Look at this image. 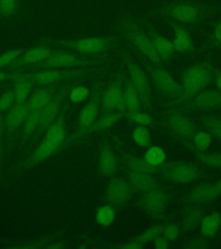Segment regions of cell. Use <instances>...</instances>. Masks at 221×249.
Listing matches in <instances>:
<instances>
[{
	"mask_svg": "<svg viewBox=\"0 0 221 249\" xmlns=\"http://www.w3.org/2000/svg\"><path fill=\"white\" fill-rule=\"evenodd\" d=\"M66 142L65 109L62 110L54 123L48 128L44 140L41 142L32 154L23 163V169L34 167L36 164L51 158L58 151H62Z\"/></svg>",
	"mask_w": 221,
	"mask_h": 249,
	"instance_id": "obj_1",
	"label": "cell"
},
{
	"mask_svg": "<svg viewBox=\"0 0 221 249\" xmlns=\"http://www.w3.org/2000/svg\"><path fill=\"white\" fill-rule=\"evenodd\" d=\"M214 69L207 63H198L187 69L183 74L184 101L194 98L209 85L213 80Z\"/></svg>",
	"mask_w": 221,
	"mask_h": 249,
	"instance_id": "obj_2",
	"label": "cell"
},
{
	"mask_svg": "<svg viewBox=\"0 0 221 249\" xmlns=\"http://www.w3.org/2000/svg\"><path fill=\"white\" fill-rule=\"evenodd\" d=\"M161 13L169 18L186 24H195L206 17V8L191 1H175L164 5Z\"/></svg>",
	"mask_w": 221,
	"mask_h": 249,
	"instance_id": "obj_3",
	"label": "cell"
},
{
	"mask_svg": "<svg viewBox=\"0 0 221 249\" xmlns=\"http://www.w3.org/2000/svg\"><path fill=\"white\" fill-rule=\"evenodd\" d=\"M120 29L123 35L129 41H131L146 58L155 65L161 64L162 59L160 58L157 52L155 51L152 40L145 35L144 31L139 26L132 21L127 20L121 24Z\"/></svg>",
	"mask_w": 221,
	"mask_h": 249,
	"instance_id": "obj_4",
	"label": "cell"
},
{
	"mask_svg": "<svg viewBox=\"0 0 221 249\" xmlns=\"http://www.w3.org/2000/svg\"><path fill=\"white\" fill-rule=\"evenodd\" d=\"M60 46L68 48L72 51L83 54H96L108 51L118 43V39L114 36L105 37H87L72 41H54Z\"/></svg>",
	"mask_w": 221,
	"mask_h": 249,
	"instance_id": "obj_5",
	"label": "cell"
},
{
	"mask_svg": "<svg viewBox=\"0 0 221 249\" xmlns=\"http://www.w3.org/2000/svg\"><path fill=\"white\" fill-rule=\"evenodd\" d=\"M89 70H62V69H48L39 70L30 74H21L23 77L38 85H51L63 81L74 80L83 77L89 73Z\"/></svg>",
	"mask_w": 221,
	"mask_h": 249,
	"instance_id": "obj_6",
	"label": "cell"
},
{
	"mask_svg": "<svg viewBox=\"0 0 221 249\" xmlns=\"http://www.w3.org/2000/svg\"><path fill=\"white\" fill-rule=\"evenodd\" d=\"M102 62L101 59L86 58L77 54L67 52H55L50 58L39 62L33 67L34 69H71L77 67H89L99 64Z\"/></svg>",
	"mask_w": 221,
	"mask_h": 249,
	"instance_id": "obj_7",
	"label": "cell"
},
{
	"mask_svg": "<svg viewBox=\"0 0 221 249\" xmlns=\"http://www.w3.org/2000/svg\"><path fill=\"white\" fill-rule=\"evenodd\" d=\"M163 178L175 183H190L202 177V171L194 164L184 162H170L160 170Z\"/></svg>",
	"mask_w": 221,
	"mask_h": 249,
	"instance_id": "obj_8",
	"label": "cell"
},
{
	"mask_svg": "<svg viewBox=\"0 0 221 249\" xmlns=\"http://www.w3.org/2000/svg\"><path fill=\"white\" fill-rule=\"evenodd\" d=\"M124 58L128 68L131 81L138 92L142 106L144 108L150 110L152 106V94L147 74L136 62L132 61L127 53H124Z\"/></svg>",
	"mask_w": 221,
	"mask_h": 249,
	"instance_id": "obj_9",
	"label": "cell"
},
{
	"mask_svg": "<svg viewBox=\"0 0 221 249\" xmlns=\"http://www.w3.org/2000/svg\"><path fill=\"white\" fill-rule=\"evenodd\" d=\"M148 70L152 75L154 84L161 93L169 97L184 101L182 86L175 81V78L168 71L161 68L154 67H148Z\"/></svg>",
	"mask_w": 221,
	"mask_h": 249,
	"instance_id": "obj_10",
	"label": "cell"
},
{
	"mask_svg": "<svg viewBox=\"0 0 221 249\" xmlns=\"http://www.w3.org/2000/svg\"><path fill=\"white\" fill-rule=\"evenodd\" d=\"M70 87L71 85L69 84L62 86L59 91L55 93L53 100L44 108L42 109L38 127L35 131V138L43 132H46L48 128L57 119L59 112L62 107V102L66 97L67 94L69 92V90H71Z\"/></svg>",
	"mask_w": 221,
	"mask_h": 249,
	"instance_id": "obj_11",
	"label": "cell"
},
{
	"mask_svg": "<svg viewBox=\"0 0 221 249\" xmlns=\"http://www.w3.org/2000/svg\"><path fill=\"white\" fill-rule=\"evenodd\" d=\"M124 74H119L113 83L104 91L101 96V104L105 111L113 110L125 113L126 107L124 101Z\"/></svg>",
	"mask_w": 221,
	"mask_h": 249,
	"instance_id": "obj_12",
	"label": "cell"
},
{
	"mask_svg": "<svg viewBox=\"0 0 221 249\" xmlns=\"http://www.w3.org/2000/svg\"><path fill=\"white\" fill-rule=\"evenodd\" d=\"M131 183L121 178H113L109 181L105 190V198L112 206H124L132 198Z\"/></svg>",
	"mask_w": 221,
	"mask_h": 249,
	"instance_id": "obj_13",
	"label": "cell"
},
{
	"mask_svg": "<svg viewBox=\"0 0 221 249\" xmlns=\"http://www.w3.org/2000/svg\"><path fill=\"white\" fill-rule=\"evenodd\" d=\"M168 201L167 193L157 186L152 191L144 192L139 202L140 206L146 213L158 216L166 209Z\"/></svg>",
	"mask_w": 221,
	"mask_h": 249,
	"instance_id": "obj_14",
	"label": "cell"
},
{
	"mask_svg": "<svg viewBox=\"0 0 221 249\" xmlns=\"http://www.w3.org/2000/svg\"><path fill=\"white\" fill-rule=\"evenodd\" d=\"M221 196V178L215 183H202L194 187L186 196V202L202 204L214 202Z\"/></svg>",
	"mask_w": 221,
	"mask_h": 249,
	"instance_id": "obj_15",
	"label": "cell"
},
{
	"mask_svg": "<svg viewBox=\"0 0 221 249\" xmlns=\"http://www.w3.org/2000/svg\"><path fill=\"white\" fill-rule=\"evenodd\" d=\"M124 117H125V113H122V112L106 114L105 116L102 117L101 120L95 121L93 124H91L88 127L83 129V130H78L77 132L68 138V140L65 142L62 150L65 149L68 144L74 142L75 140H79L82 137L89 135L91 133L97 132V131H102V130H105V129L112 127L114 124H117L119 121H121L122 119H124Z\"/></svg>",
	"mask_w": 221,
	"mask_h": 249,
	"instance_id": "obj_16",
	"label": "cell"
},
{
	"mask_svg": "<svg viewBox=\"0 0 221 249\" xmlns=\"http://www.w3.org/2000/svg\"><path fill=\"white\" fill-rule=\"evenodd\" d=\"M101 101V88L95 87L89 102L82 109L79 116V130H83L93 124L99 115Z\"/></svg>",
	"mask_w": 221,
	"mask_h": 249,
	"instance_id": "obj_17",
	"label": "cell"
},
{
	"mask_svg": "<svg viewBox=\"0 0 221 249\" xmlns=\"http://www.w3.org/2000/svg\"><path fill=\"white\" fill-rule=\"evenodd\" d=\"M54 53L55 51H53L46 47H35L26 52H23L18 58L16 59L15 61L12 62L11 68L13 70H17L21 67L36 64L50 58Z\"/></svg>",
	"mask_w": 221,
	"mask_h": 249,
	"instance_id": "obj_18",
	"label": "cell"
},
{
	"mask_svg": "<svg viewBox=\"0 0 221 249\" xmlns=\"http://www.w3.org/2000/svg\"><path fill=\"white\" fill-rule=\"evenodd\" d=\"M167 125L171 132L179 137L188 138L195 132V126L190 119L178 112L168 117Z\"/></svg>",
	"mask_w": 221,
	"mask_h": 249,
	"instance_id": "obj_19",
	"label": "cell"
},
{
	"mask_svg": "<svg viewBox=\"0 0 221 249\" xmlns=\"http://www.w3.org/2000/svg\"><path fill=\"white\" fill-rule=\"evenodd\" d=\"M31 112V109L26 102L17 103L14 107H12L5 120L8 132L12 133L18 128L21 124L24 123Z\"/></svg>",
	"mask_w": 221,
	"mask_h": 249,
	"instance_id": "obj_20",
	"label": "cell"
},
{
	"mask_svg": "<svg viewBox=\"0 0 221 249\" xmlns=\"http://www.w3.org/2000/svg\"><path fill=\"white\" fill-rule=\"evenodd\" d=\"M175 31V38L173 40V46L175 51L179 53H187L194 49V42L190 31L179 24L172 25Z\"/></svg>",
	"mask_w": 221,
	"mask_h": 249,
	"instance_id": "obj_21",
	"label": "cell"
},
{
	"mask_svg": "<svg viewBox=\"0 0 221 249\" xmlns=\"http://www.w3.org/2000/svg\"><path fill=\"white\" fill-rule=\"evenodd\" d=\"M118 166V160L109 144H103L99 158V170L103 176L113 175Z\"/></svg>",
	"mask_w": 221,
	"mask_h": 249,
	"instance_id": "obj_22",
	"label": "cell"
},
{
	"mask_svg": "<svg viewBox=\"0 0 221 249\" xmlns=\"http://www.w3.org/2000/svg\"><path fill=\"white\" fill-rule=\"evenodd\" d=\"M192 106L196 108L221 107V92L216 90H203L194 97Z\"/></svg>",
	"mask_w": 221,
	"mask_h": 249,
	"instance_id": "obj_23",
	"label": "cell"
},
{
	"mask_svg": "<svg viewBox=\"0 0 221 249\" xmlns=\"http://www.w3.org/2000/svg\"><path fill=\"white\" fill-rule=\"evenodd\" d=\"M129 183H131L132 188L136 191L142 192H147L152 191L157 187V183L152 174L137 172V171H129Z\"/></svg>",
	"mask_w": 221,
	"mask_h": 249,
	"instance_id": "obj_24",
	"label": "cell"
},
{
	"mask_svg": "<svg viewBox=\"0 0 221 249\" xmlns=\"http://www.w3.org/2000/svg\"><path fill=\"white\" fill-rule=\"evenodd\" d=\"M150 35H151V40L154 45L155 51L157 52L162 61L170 60L175 52L173 43L170 40L159 35L154 30L150 31Z\"/></svg>",
	"mask_w": 221,
	"mask_h": 249,
	"instance_id": "obj_25",
	"label": "cell"
},
{
	"mask_svg": "<svg viewBox=\"0 0 221 249\" xmlns=\"http://www.w3.org/2000/svg\"><path fill=\"white\" fill-rule=\"evenodd\" d=\"M55 89V87L45 88L33 93V95L26 102L31 111H37L44 108L54 97L56 93Z\"/></svg>",
	"mask_w": 221,
	"mask_h": 249,
	"instance_id": "obj_26",
	"label": "cell"
},
{
	"mask_svg": "<svg viewBox=\"0 0 221 249\" xmlns=\"http://www.w3.org/2000/svg\"><path fill=\"white\" fill-rule=\"evenodd\" d=\"M12 80L15 82L13 93L15 95L16 103H25L30 97L33 82H31L21 74H14Z\"/></svg>",
	"mask_w": 221,
	"mask_h": 249,
	"instance_id": "obj_27",
	"label": "cell"
},
{
	"mask_svg": "<svg viewBox=\"0 0 221 249\" xmlns=\"http://www.w3.org/2000/svg\"><path fill=\"white\" fill-rule=\"evenodd\" d=\"M124 101L126 111L128 112H136L140 111L142 107V102L140 99L138 92L133 85L131 79L124 82Z\"/></svg>",
	"mask_w": 221,
	"mask_h": 249,
	"instance_id": "obj_28",
	"label": "cell"
},
{
	"mask_svg": "<svg viewBox=\"0 0 221 249\" xmlns=\"http://www.w3.org/2000/svg\"><path fill=\"white\" fill-rule=\"evenodd\" d=\"M201 232L206 239L214 237L220 230L221 226V214L219 212H214L212 214L202 218L201 222Z\"/></svg>",
	"mask_w": 221,
	"mask_h": 249,
	"instance_id": "obj_29",
	"label": "cell"
},
{
	"mask_svg": "<svg viewBox=\"0 0 221 249\" xmlns=\"http://www.w3.org/2000/svg\"><path fill=\"white\" fill-rule=\"evenodd\" d=\"M203 210L199 207H191L183 214L182 227L184 232H191L202 222Z\"/></svg>",
	"mask_w": 221,
	"mask_h": 249,
	"instance_id": "obj_30",
	"label": "cell"
},
{
	"mask_svg": "<svg viewBox=\"0 0 221 249\" xmlns=\"http://www.w3.org/2000/svg\"><path fill=\"white\" fill-rule=\"evenodd\" d=\"M41 111L42 110L31 111V113L27 117V119L24 121L23 132L21 134V145L22 146L27 142V140L32 136V134L37 130L39 121H40V116H41Z\"/></svg>",
	"mask_w": 221,
	"mask_h": 249,
	"instance_id": "obj_31",
	"label": "cell"
},
{
	"mask_svg": "<svg viewBox=\"0 0 221 249\" xmlns=\"http://www.w3.org/2000/svg\"><path fill=\"white\" fill-rule=\"evenodd\" d=\"M123 162L130 171L144 172L152 175L156 171V167L152 166L144 159L135 156H125L123 159Z\"/></svg>",
	"mask_w": 221,
	"mask_h": 249,
	"instance_id": "obj_32",
	"label": "cell"
},
{
	"mask_svg": "<svg viewBox=\"0 0 221 249\" xmlns=\"http://www.w3.org/2000/svg\"><path fill=\"white\" fill-rule=\"evenodd\" d=\"M203 126L221 142V118L215 115H206L201 119Z\"/></svg>",
	"mask_w": 221,
	"mask_h": 249,
	"instance_id": "obj_33",
	"label": "cell"
},
{
	"mask_svg": "<svg viewBox=\"0 0 221 249\" xmlns=\"http://www.w3.org/2000/svg\"><path fill=\"white\" fill-rule=\"evenodd\" d=\"M144 159L152 166L157 168L166 161V153L159 146H152L148 149Z\"/></svg>",
	"mask_w": 221,
	"mask_h": 249,
	"instance_id": "obj_34",
	"label": "cell"
},
{
	"mask_svg": "<svg viewBox=\"0 0 221 249\" xmlns=\"http://www.w3.org/2000/svg\"><path fill=\"white\" fill-rule=\"evenodd\" d=\"M116 217V212L111 205H103L98 209L96 212V221L100 225L108 227Z\"/></svg>",
	"mask_w": 221,
	"mask_h": 249,
	"instance_id": "obj_35",
	"label": "cell"
},
{
	"mask_svg": "<svg viewBox=\"0 0 221 249\" xmlns=\"http://www.w3.org/2000/svg\"><path fill=\"white\" fill-rule=\"evenodd\" d=\"M132 138L137 145L141 147H146L152 142V136L145 125L137 126L132 133Z\"/></svg>",
	"mask_w": 221,
	"mask_h": 249,
	"instance_id": "obj_36",
	"label": "cell"
},
{
	"mask_svg": "<svg viewBox=\"0 0 221 249\" xmlns=\"http://www.w3.org/2000/svg\"><path fill=\"white\" fill-rule=\"evenodd\" d=\"M163 225L152 226L150 229H148L141 234L134 238V240L144 246L150 241H154L157 236H159L160 234L163 233Z\"/></svg>",
	"mask_w": 221,
	"mask_h": 249,
	"instance_id": "obj_37",
	"label": "cell"
},
{
	"mask_svg": "<svg viewBox=\"0 0 221 249\" xmlns=\"http://www.w3.org/2000/svg\"><path fill=\"white\" fill-rule=\"evenodd\" d=\"M90 89L85 86H78L73 88L69 93L70 101L76 104L82 103L90 97Z\"/></svg>",
	"mask_w": 221,
	"mask_h": 249,
	"instance_id": "obj_38",
	"label": "cell"
},
{
	"mask_svg": "<svg viewBox=\"0 0 221 249\" xmlns=\"http://www.w3.org/2000/svg\"><path fill=\"white\" fill-rule=\"evenodd\" d=\"M198 160L209 167L221 170V153H198Z\"/></svg>",
	"mask_w": 221,
	"mask_h": 249,
	"instance_id": "obj_39",
	"label": "cell"
},
{
	"mask_svg": "<svg viewBox=\"0 0 221 249\" xmlns=\"http://www.w3.org/2000/svg\"><path fill=\"white\" fill-rule=\"evenodd\" d=\"M125 117H127L130 121L136 123V124H141V125H150L154 123V119L153 117L149 115L148 113H142L140 111L136 112H128L125 113Z\"/></svg>",
	"mask_w": 221,
	"mask_h": 249,
	"instance_id": "obj_40",
	"label": "cell"
},
{
	"mask_svg": "<svg viewBox=\"0 0 221 249\" xmlns=\"http://www.w3.org/2000/svg\"><path fill=\"white\" fill-rule=\"evenodd\" d=\"M195 147L200 152H205L212 143V134L208 132H200L194 136Z\"/></svg>",
	"mask_w": 221,
	"mask_h": 249,
	"instance_id": "obj_41",
	"label": "cell"
},
{
	"mask_svg": "<svg viewBox=\"0 0 221 249\" xmlns=\"http://www.w3.org/2000/svg\"><path fill=\"white\" fill-rule=\"evenodd\" d=\"M17 9V0H0V16L8 18L14 15Z\"/></svg>",
	"mask_w": 221,
	"mask_h": 249,
	"instance_id": "obj_42",
	"label": "cell"
},
{
	"mask_svg": "<svg viewBox=\"0 0 221 249\" xmlns=\"http://www.w3.org/2000/svg\"><path fill=\"white\" fill-rule=\"evenodd\" d=\"M24 51L21 49H16L12 51H7L3 54L0 55V69L4 67L11 65L16 59L18 58Z\"/></svg>",
	"mask_w": 221,
	"mask_h": 249,
	"instance_id": "obj_43",
	"label": "cell"
},
{
	"mask_svg": "<svg viewBox=\"0 0 221 249\" xmlns=\"http://www.w3.org/2000/svg\"><path fill=\"white\" fill-rule=\"evenodd\" d=\"M53 237H45L41 239L39 241H32V242H26L25 244H20V245L12 246L10 248L12 249H42L45 248L47 245L52 242Z\"/></svg>",
	"mask_w": 221,
	"mask_h": 249,
	"instance_id": "obj_44",
	"label": "cell"
},
{
	"mask_svg": "<svg viewBox=\"0 0 221 249\" xmlns=\"http://www.w3.org/2000/svg\"><path fill=\"white\" fill-rule=\"evenodd\" d=\"M14 102L16 101L13 91H6L0 96V112H4L12 108Z\"/></svg>",
	"mask_w": 221,
	"mask_h": 249,
	"instance_id": "obj_45",
	"label": "cell"
},
{
	"mask_svg": "<svg viewBox=\"0 0 221 249\" xmlns=\"http://www.w3.org/2000/svg\"><path fill=\"white\" fill-rule=\"evenodd\" d=\"M163 236L166 238L168 241H175L180 235V230L178 226L171 223L163 228Z\"/></svg>",
	"mask_w": 221,
	"mask_h": 249,
	"instance_id": "obj_46",
	"label": "cell"
},
{
	"mask_svg": "<svg viewBox=\"0 0 221 249\" xmlns=\"http://www.w3.org/2000/svg\"><path fill=\"white\" fill-rule=\"evenodd\" d=\"M207 247H208V244H207L206 238L204 236L193 238L183 246V249H205Z\"/></svg>",
	"mask_w": 221,
	"mask_h": 249,
	"instance_id": "obj_47",
	"label": "cell"
},
{
	"mask_svg": "<svg viewBox=\"0 0 221 249\" xmlns=\"http://www.w3.org/2000/svg\"><path fill=\"white\" fill-rule=\"evenodd\" d=\"M115 248L121 249H141L144 248V245H142L141 243L137 242L133 239L132 241L125 242L124 244H121V245L117 246Z\"/></svg>",
	"mask_w": 221,
	"mask_h": 249,
	"instance_id": "obj_48",
	"label": "cell"
},
{
	"mask_svg": "<svg viewBox=\"0 0 221 249\" xmlns=\"http://www.w3.org/2000/svg\"><path fill=\"white\" fill-rule=\"evenodd\" d=\"M154 244L156 249H167L170 248V241L164 236H157L154 240Z\"/></svg>",
	"mask_w": 221,
	"mask_h": 249,
	"instance_id": "obj_49",
	"label": "cell"
},
{
	"mask_svg": "<svg viewBox=\"0 0 221 249\" xmlns=\"http://www.w3.org/2000/svg\"><path fill=\"white\" fill-rule=\"evenodd\" d=\"M66 245L63 244V242H54V243H50L49 245H47L45 248L50 249H64Z\"/></svg>",
	"mask_w": 221,
	"mask_h": 249,
	"instance_id": "obj_50",
	"label": "cell"
},
{
	"mask_svg": "<svg viewBox=\"0 0 221 249\" xmlns=\"http://www.w3.org/2000/svg\"><path fill=\"white\" fill-rule=\"evenodd\" d=\"M214 35L215 40L219 42V43H221V21L219 23L216 28H215Z\"/></svg>",
	"mask_w": 221,
	"mask_h": 249,
	"instance_id": "obj_51",
	"label": "cell"
},
{
	"mask_svg": "<svg viewBox=\"0 0 221 249\" xmlns=\"http://www.w3.org/2000/svg\"><path fill=\"white\" fill-rule=\"evenodd\" d=\"M12 77H13V74H7L4 71L0 70V82L7 81L9 79H12Z\"/></svg>",
	"mask_w": 221,
	"mask_h": 249,
	"instance_id": "obj_52",
	"label": "cell"
},
{
	"mask_svg": "<svg viewBox=\"0 0 221 249\" xmlns=\"http://www.w3.org/2000/svg\"><path fill=\"white\" fill-rule=\"evenodd\" d=\"M216 85H217V88L219 89V90L221 92V72H220L219 74H217V76H216Z\"/></svg>",
	"mask_w": 221,
	"mask_h": 249,
	"instance_id": "obj_53",
	"label": "cell"
},
{
	"mask_svg": "<svg viewBox=\"0 0 221 249\" xmlns=\"http://www.w3.org/2000/svg\"><path fill=\"white\" fill-rule=\"evenodd\" d=\"M3 130H4V124H3L2 117H1V114H0V139H1L2 134H3Z\"/></svg>",
	"mask_w": 221,
	"mask_h": 249,
	"instance_id": "obj_54",
	"label": "cell"
}]
</instances>
